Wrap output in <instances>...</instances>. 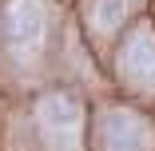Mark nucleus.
<instances>
[{
    "mask_svg": "<svg viewBox=\"0 0 155 151\" xmlns=\"http://www.w3.org/2000/svg\"><path fill=\"white\" fill-rule=\"evenodd\" d=\"M139 8V0H91V8H87V28L96 36H115L119 32V24L127 20L131 12Z\"/></svg>",
    "mask_w": 155,
    "mask_h": 151,
    "instance_id": "39448f33",
    "label": "nucleus"
},
{
    "mask_svg": "<svg viewBox=\"0 0 155 151\" xmlns=\"http://www.w3.org/2000/svg\"><path fill=\"white\" fill-rule=\"evenodd\" d=\"M119 80L135 92H155V32L139 24L119 52Z\"/></svg>",
    "mask_w": 155,
    "mask_h": 151,
    "instance_id": "20e7f679",
    "label": "nucleus"
},
{
    "mask_svg": "<svg viewBox=\"0 0 155 151\" xmlns=\"http://www.w3.org/2000/svg\"><path fill=\"white\" fill-rule=\"evenodd\" d=\"M48 40V8L44 0H8L4 4V48L20 68L36 64Z\"/></svg>",
    "mask_w": 155,
    "mask_h": 151,
    "instance_id": "f03ea898",
    "label": "nucleus"
},
{
    "mask_svg": "<svg viewBox=\"0 0 155 151\" xmlns=\"http://www.w3.org/2000/svg\"><path fill=\"white\" fill-rule=\"evenodd\" d=\"M91 151H155V127L123 103H107L91 119Z\"/></svg>",
    "mask_w": 155,
    "mask_h": 151,
    "instance_id": "f257e3e1",
    "label": "nucleus"
},
{
    "mask_svg": "<svg viewBox=\"0 0 155 151\" xmlns=\"http://www.w3.org/2000/svg\"><path fill=\"white\" fill-rule=\"evenodd\" d=\"M36 119L48 151H91L84 143V103L72 92H48L36 103Z\"/></svg>",
    "mask_w": 155,
    "mask_h": 151,
    "instance_id": "7ed1b4c3",
    "label": "nucleus"
}]
</instances>
